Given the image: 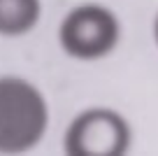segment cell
Returning a JSON list of instances; mask_svg holds the SVG:
<instances>
[{"instance_id":"6da1fadb","label":"cell","mask_w":158,"mask_h":156,"mask_svg":"<svg viewBox=\"0 0 158 156\" xmlns=\"http://www.w3.org/2000/svg\"><path fill=\"white\" fill-rule=\"evenodd\" d=\"M49 128V105L23 77H0V154H26Z\"/></svg>"},{"instance_id":"7a4b0ae2","label":"cell","mask_w":158,"mask_h":156,"mask_svg":"<svg viewBox=\"0 0 158 156\" xmlns=\"http://www.w3.org/2000/svg\"><path fill=\"white\" fill-rule=\"evenodd\" d=\"M121 42V21L100 2H81L63 16L58 26V44L70 58H105Z\"/></svg>"},{"instance_id":"3957f363","label":"cell","mask_w":158,"mask_h":156,"mask_svg":"<svg viewBox=\"0 0 158 156\" xmlns=\"http://www.w3.org/2000/svg\"><path fill=\"white\" fill-rule=\"evenodd\" d=\"M133 145L128 119L112 107L81 110L68 124L63 149L70 156H123Z\"/></svg>"},{"instance_id":"277c9868","label":"cell","mask_w":158,"mask_h":156,"mask_svg":"<svg viewBox=\"0 0 158 156\" xmlns=\"http://www.w3.org/2000/svg\"><path fill=\"white\" fill-rule=\"evenodd\" d=\"M42 16L40 0H0V35L21 37L37 26Z\"/></svg>"},{"instance_id":"5b68a950","label":"cell","mask_w":158,"mask_h":156,"mask_svg":"<svg viewBox=\"0 0 158 156\" xmlns=\"http://www.w3.org/2000/svg\"><path fill=\"white\" fill-rule=\"evenodd\" d=\"M153 40H156V47H158V14L153 19Z\"/></svg>"}]
</instances>
